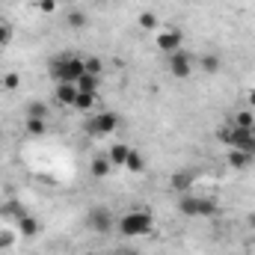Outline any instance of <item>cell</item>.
<instances>
[{"label": "cell", "instance_id": "cell-1", "mask_svg": "<svg viewBox=\"0 0 255 255\" xmlns=\"http://www.w3.org/2000/svg\"><path fill=\"white\" fill-rule=\"evenodd\" d=\"M83 71H86V60L77 54H60L51 60V77L57 83H77Z\"/></svg>", "mask_w": 255, "mask_h": 255}, {"label": "cell", "instance_id": "cell-2", "mask_svg": "<svg viewBox=\"0 0 255 255\" xmlns=\"http://www.w3.org/2000/svg\"><path fill=\"white\" fill-rule=\"evenodd\" d=\"M116 229H119L125 238H145V235H151V229H154V217H151L148 211H128V214H122V217L116 220Z\"/></svg>", "mask_w": 255, "mask_h": 255}, {"label": "cell", "instance_id": "cell-3", "mask_svg": "<svg viewBox=\"0 0 255 255\" xmlns=\"http://www.w3.org/2000/svg\"><path fill=\"white\" fill-rule=\"evenodd\" d=\"M178 211L184 217H214L220 208H217V199L214 196H193V193H184L178 199Z\"/></svg>", "mask_w": 255, "mask_h": 255}, {"label": "cell", "instance_id": "cell-4", "mask_svg": "<svg viewBox=\"0 0 255 255\" xmlns=\"http://www.w3.org/2000/svg\"><path fill=\"white\" fill-rule=\"evenodd\" d=\"M119 128V116L113 113V110H101V113H95L89 122H86V130L92 133V136H107V133H113Z\"/></svg>", "mask_w": 255, "mask_h": 255}, {"label": "cell", "instance_id": "cell-5", "mask_svg": "<svg viewBox=\"0 0 255 255\" xmlns=\"http://www.w3.org/2000/svg\"><path fill=\"white\" fill-rule=\"evenodd\" d=\"M86 226H89L92 232H98V235H107V232H113L116 220H113V214H110L104 205H98V208H92V211L86 214Z\"/></svg>", "mask_w": 255, "mask_h": 255}, {"label": "cell", "instance_id": "cell-6", "mask_svg": "<svg viewBox=\"0 0 255 255\" xmlns=\"http://www.w3.org/2000/svg\"><path fill=\"white\" fill-rule=\"evenodd\" d=\"M154 48L160 51V54H175V51H181V30H160V33H154Z\"/></svg>", "mask_w": 255, "mask_h": 255}, {"label": "cell", "instance_id": "cell-7", "mask_svg": "<svg viewBox=\"0 0 255 255\" xmlns=\"http://www.w3.org/2000/svg\"><path fill=\"white\" fill-rule=\"evenodd\" d=\"M229 148L247 151L250 157H255V130H250V128H238V125H232V145H229Z\"/></svg>", "mask_w": 255, "mask_h": 255}, {"label": "cell", "instance_id": "cell-8", "mask_svg": "<svg viewBox=\"0 0 255 255\" xmlns=\"http://www.w3.org/2000/svg\"><path fill=\"white\" fill-rule=\"evenodd\" d=\"M169 71H172V77H178V80H187L193 74V57L187 51H175V54H169Z\"/></svg>", "mask_w": 255, "mask_h": 255}, {"label": "cell", "instance_id": "cell-9", "mask_svg": "<svg viewBox=\"0 0 255 255\" xmlns=\"http://www.w3.org/2000/svg\"><path fill=\"white\" fill-rule=\"evenodd\" d=\"M89 172H92V178H107L110 172H113V160L107 157V154H98V157H92V163H89Z\"/></svg>", "mask_w": 255, "mask_h": 255}, {"label": "cell", "instance_id": "cell-10", "mask_svg": "<svg viewBox=\"0 0 255 255\" xmlns=\"http://www.w3.org/2000/svg\"><path fill=\"white\" fill-rule=\"evenodd\" d=\"M54 98H57V104H63V107H74L77 86H74V83H57V89H54Z\"/></svg>", "mask_w": 255, "mask_h": 255}, {"label": "cell", "instance_id": "cell-11", "mask_svg": "<svg viewBox=\"0 0 255 255\" xmlns=\"http://www.w3.org/2000/svg\"><path fill=\"white\" fill-rule=\"evenodd\" d=\"M74 86H77V92H98V86H101V74H95V71H83L80 80H77Z\"/></svg>", "mask_w": 255, "mask_h": 255}, {"label": "cell", "instance_id": "cell-12", "mask_svg": "<svg viewBox=\"0 0 255 255\" xmlns=\"http://www.w3.org/2000/svg\"><path fill=\"white\" fill-rule=\"evenodd\" d=\"M193 178H196V172L193 169H181V172H175L172 175V190H178V193H187L190 190V184H193Z\"/></svg>", "mask_w": 255, "mask_h": 255}, {"label": "cell", "instance_id": "cell-13", "mask_svg": "<svg viewBox=\"0 0 255 255\" xmlns=\"http://www.w3.org/2000/svg\"><path fill=\"white\" fill-rule=\"evenodd\" d=\"M128 154H130V145H125V142H116V145H110V151H107V157L113 160V166H125Z\"/></svg>", "mask_w": 255, "mask_h": 255}, {"label": "cell", "instance_id": "cell-14", "mask_svg": "<svg viewBox=\"0 0 255 255\" xmlns=\"http://www.w3.org/2000/svg\"><path fill=\"white\" fill-rule=\"evenodd\" d=\"M250 163H253V157L247 151H238V148L229 151V166L232 169H250Z\"/></svg>", "mask_w": 255, "mask_h": 255}, {"label": "cell", "instance_id": "cell-15", "mask_svg": "<svg viewBox=\"0 0 255 255\" xmlns=\"http://www.w3.org/2000/svg\"><path fill=\"white\" fill-rule=\"evenodd\" d=\"M18 229H21L24 238H36V235H39V220L30 217V214H24V217L18 220Z\"/></svg>", "mask_w": 255, "mask_h": 255}, {"label": "cell", "instance_id": "cell-16", "mask_svg": "<svg viewBox=\"0 0 255 255\" xmlns=\"http://www.w3.org/2000/svg\"><path fill=\"white\" fill-rule=\"evenodd\" d=\"M199 68L208 71V74H217V71L223 68V60H220L217 54H205V57H199Z\"/></svg>", "mask_w": 255, "mask_h": 255}, {"label": "cell", "instance_id": "cell-17", "mask_svg": "<svg viewBox=\"0 0 255 255\" xmlns=\"http://www.w3.org/2000/svg\"><path fill=\"white\" fill-rule=\"evenodd\" d=\"M95 95H98V92H77V98H74V110H80V113L92 110V107H95Z\"/></svg>", "mask_w": 255, "mask_h": 255}, {"label": "cell", "instance_id": "cell-18", "mask_svg": "<svg viewBox=\"0 0 255 255\" xmlns=\"http://www.w3.org/2000/svg\"><path fill=\"white\" fill-rule=\"evenodd\" d=\"M142 166H145V163H142V154L130 148V154H128V163H125V169H128V172H142Z\"/></svg>", "mask_w": 255, "mask_h": 255}, {"label": "cell", "instance_id": "cell-19", "mask_svg": "<svg viewBox=\"0 0 255 255\" xmlns=\"http://www.w3.org/2000/svg\"><path fill=\"white\" fill-rule=\"evenodd\" d=\"M232 125H238V128H250V130H253V128H255V116L250 113V110H241V113L235 116V122H232Z\"/></svg>", "mask_w": 255, "mask_h": 255}, {"label": "cell", "instance_id": "cell-20", "mask_svg": "<svg viewBox=\"0 0 255 255\" xmlns=\"http://www.w3.org/2000/svg\"><path fill=\"white\" fill-rule=\"evenodd\" d=\"M45 130H48L45 119H30V116H27V133H33V136H42Z\"/></svg>", "mask_w": 255, "mask_h": 255}, {"label": "cell", "instance_id": "cell-21", "mask_svg": "<svg viewBox=\"0 0 255 255\" xmlns=\"http://www.w3.org/2000/svg\"><path fill=\"white\" fill-rule=\"evenodd\" d=\"M27 116H30V119H45V116H48V107H45L42 101H33V104L27 107Z\"/></svg>", "mask_w": 255, "mask_h": 255}, {"label": "cell", "instance_id": "cell-22", "mask_svg": "<svg viewBox=\"0 0 255 255\" xmlns=\"http://www.w3.org/2000/svg\"><path fill=\"white\" fill-rule=\"evenodd\" d=\"M68 27H86V12L71 9V12H68Z\"/></svg>", "mask_w": 255, "mask_h": 255}, {"label": "cell", "instance_id": "cell-23", "mask_svg": "<svg viewBox=\"0 0 255 255\" xmlns=\"http://www.w3.org/2000/svg\"><path fill=\"white\" fill-rule=\"evenodd\" d=\"M139 27H142V30H157V18H154V12H142V15H139Z\"/></svg>", "mask_w": 255, "mask_h": 255}, {"label": "cell", "instance_id": "cell-24", "mask_svg": "<svg viewBox=\"0 0 255 255\" xmlns=\"http://www.w3.org/2000/svg\"><path fill=\"white\" fill-rule=\"evenodd\" d=\"M217 139H220L223 145H232V125H223V128H217Z\"/></svg>", "mask_w": 255, "mask_h": 255}, {"label": "cell", "instance_id": "cell-25", "mask_svg": "<svg viewBox=\"0 0 255 255\" xmlns=\"http://www.w3.org/2000/svg\"><path fill=\"white\" fill-rule=\"evenodd\" d=\"M3 86H6V89H18V86H21V74H15V71H9V74L3 77Z\"/></svg>", "mask_w": 255, "mask_h": 255}, {"label": "cell", "instance_id": "cell-26", "mask_svg": "<svg viewBox=\"0 0 255 255\" xmlns=\"http://www.w3.org/2000/svg\"><path fill=\"white\" fill-rule=\"evenodd\" d=\"M36 6H39V12H45V15H51V12H57V0H39Z\"/></svg>", "mask_w": 255, "mask_h": 255}, {"label": "cell", "instance_id": "cell-27", "mask_svg": "<svg viewBox=\"0 0 255 255\" xmlns=\"http://www.w3.org/2000/svg\"><path fill=\"white\" fill-rule=\"evenodd\" d=\"M12 244H15V238H12L9 232H0V250H9Z\"/></svg>", "mask_w": 255, "mask_h": 255}, {"label": "cell", "instance_id": "cell-28", "mask_svg": "<svg viewBox=\"0 0 255 255\" xmlns=\"http://www.w3.org/2000/svg\"><path fill=\"white\" fill-rule=\"evenodd\" d=\"M9 39H12V30H9L6 24H0V48H3V45H9Z\"/></svg>", "mask_w": 255, "mask_h": 255}, {"label": "cell", "instance_id": "cell-29", "mask_svg": "<svg viewBox=\"0 0 255 255\" xmlns=\"http://www.w3.org/2000/svg\"><path fill=\"white\" fill-rule=\"evenodd\" d=\"M247 104H250V107H255V89H250V95H247Z\"/></svg>", "mask_w": 255, "mask_h": 255}, {"label": "cell", "instance_id": "cell-30", "mask_svg": "<svg viewBox=\"0 0 255 255\" xmlns=\"http://www.w3.org/2000/svg\"><path fill=\"white\" fill-rule=\"evenodd\" d=\"M119 255H139V253H136V250H122Z\"/></svg>", "mask_w": 255, "mask_h": 255}, {"label": "cell", "instance_id": "cell-31", "mask_svg": "<svg viewBox=\"0 0 255 255\" xmlns=\"http://www.w3.org/2000/svg\"><path fill=\"white\" fill-rule=\"evenodd\" d=\"M253 226H255V214H253Z\"/></svg>", "mask_w": 255, "mask_h": 255}, {"label": "cell", "instance_id": "cell-32", "mask_svg": "<svg viewBox=\"0 0 255 255\" xmlns=\"http://www.w3.org/2000/svg\"><path fill=\"white\" fill-rule=\"evenodd\" d=\"M253 250H255V241H253Z\"/></svg>", "mask_w": 255, "mask_h": 255}, {"label": "cell", "instance_id": "cell-33", "mask_svg": "<svg viewBox=\"0 0 255 255\" xmlns=\"http://www.w3.org/2000/svg\"><path fill=\"white\" fill-rule=\"evenodd\" d=\"M253 130H255V128H253Z\"/></svg>", "mask_w": 255, "mask_h": 255}]
</instances>
